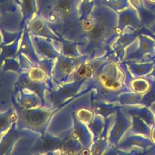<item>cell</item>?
I'll return each instance as SVG.
<instances>
[{"mask_svg":"<svg viewBox=\"0 0 155 155\" xmlns=\"http://www.w3.org/2000/svg\"><path fill=\"white\" fill-rule=\"evenodd\" d=\"M78 74L80 77L90 76L91 74V71L88 67H82L78 70Z\"/></svg>","mask_w":155,"mask_h":155,"instance_id":"obj_1","label":"cell"},{"mask_svg":"<svg viewBox=\"0 0 155 155\" xmlns=\"http://www.w3.org/2000/svg\"><path fill=\"white\" fill-rule=\"evenodd\" d=\"M104 84L107 88H116L118 86L117 83L110 78H105L104 80Z\"/></svg>","mask_w":155,"mask_h":155,"instance_id":"obj_2","label":"cell"},{"mask_svg":"<svg viewBox=\"0 0 155 155\" xmlns=\"http://www.w3.org/2000/svg\"><path fill=\"white\" fill-rule=\"evenodd\" d=\"M101 34V30L99 28H94L91 31V36L93 38H97Z\"/></svg>","mask_w":155,"mask_h":155,"instance_id":"obj_3","label":"cell"}]
</instances>
